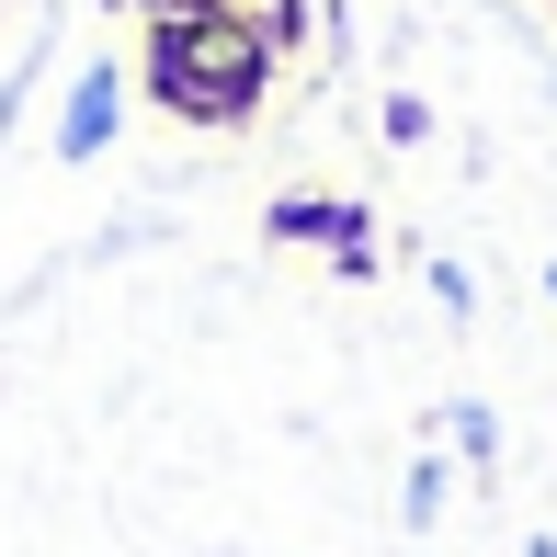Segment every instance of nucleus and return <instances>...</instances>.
I'll list each match as a JSON object with an SVG mask.
<instances>
[{
	"instance_id": "1",
	"label": "nucleus",
	"mask_w": 557,
	"mask_h": 557,
	"mask_svg": "<svg viewBox=\"0 0 557 557\" xmlns=\"http://www.w3.org/2000/svg\"><path fill=\"white\" fill-rule=\"evenodd\" d=\"M262 69H273V35L250 12H194V23H160V46H148V81H160V103L171 114H250V91H262Z\"/></svg>"
},
{
	"instance_id": "2",
	"label": "nucleus",
	"mask_w": 557,
	"mask_h": 557,
	"mask_svg": "<svg viewBox=\"0 0 557 557\" xmlns=\"http://www.w3.org/2000/svg\"><path fill=\"white\" fill-rule=\"evenodd\" d=\"M103 137H114V81H103V69H91V81L69 91V160H91V148H103Z\"/></svg>"
}]
</instances>
